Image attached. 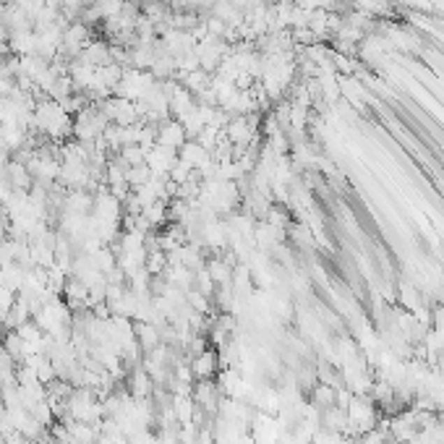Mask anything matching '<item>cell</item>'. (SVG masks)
<instances>
[{
  "instance_id": "obj_1",
  "label": "cell",
  "mask_w": 444,
  "mask_h": 444,
  "mask_svg": "<svg viewBox=\"0 0 444 444\" xmlns=\"http://www.w3.org/2000/svg\"><path fill=\"white\" fill-rule=\"evenodd\" d=\"M183 138H186V129L180 120H168L157 129V144H162V147H183Z\"/></svg>"
},
{
  "instance_id": "obj_2",
  "label": "cell",
  "mask_w": 444,
  "mask_h": 444,
  "mask_svg": "<svg viewBox=\"0 0 444 444\" xmlns=\"http://www.w3.org/2000/svg\"><path fill=\"white\" fill-rule=\"evenodd\" d=\"M212 361H215V358H212L209 353H204V358H199L196 361V374H201V376L212 374Z\"/></svg>"
}]
</instances>
